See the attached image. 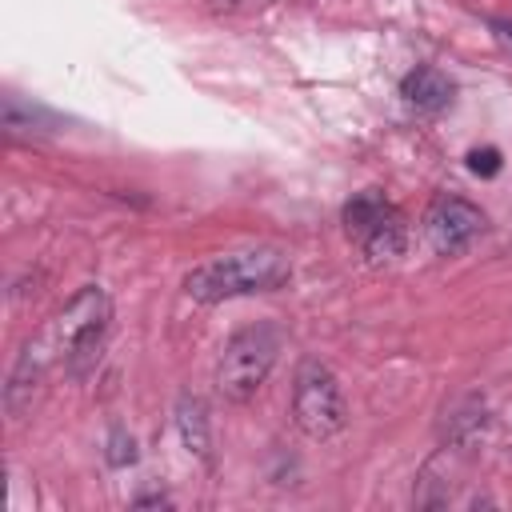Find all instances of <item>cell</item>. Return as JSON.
Returning <instances> with one entry per match:
<instances>
[{
    "instance_id": "10",
    "label": "cell",
    "mask_w": 512,
    "mask_h": 512,
    "mask_svg": "<svg viewBox=\"0 0 512 512\" xmlns=\"http://www.w3.org/2000/svg\"><path fill=\"white\" fill-rule=\"evenodd\" d=\"M484 428H488V404H484V396H460L444 412V440L452 448L472 444L476 436H484Z\"/></svg>"
},
{
    "instance_id": "8",
    "label": "cell",
    "mask_w": 512,
    "mask_h": 512,
    "mask_svg": "<svg viewBox=\"0 0 512 512\" xmlns=\"http://www.w3.org/2000/svg\"><path fill=\"white\" fill-rule=\"evenodd\" d=\"M400 96H404L408 108L432 116V112H444V108L452 104L456 84H452L448 72H440V68H432V64H420V68H412V72L400 80Z\"/></svg>"
},
{
    "instance_id": "9",
    "label": "cell",
    "mask_w": 512,
    "mask_h": 512,
    "mask_svg": "<svg viewBox=\"0 0 512 512\" xmlns=\"http://www.w3.org/2000/svg\"><path fill=\"white\" fill-rule=\"evenodd\" d=\"M176 428H180V440L184 448L196 456V460H212V428H208V408L196 392H180L176 396Z\"/></svg>"
},
{
    "instance_id": "5",
    "label": "cell",
    "mask_w": 512,
    "mask_h": 512,
    "mask_svg": "<svg viewBox=\"0 0 512 512\" xmlns=\"http://www.w3.org/2000/svg\"><path fill=\"white\" fill-rule=\"evenodd\" d=\"M344 232L348 240L368 256V260H392L404 252L408 244V228H404V212L384 196V192H356L344 212Z\"/></svg>"
},
{
    "instance_id": "3",
    "label": "cell",
    "mask_w": 512,
    "mask_h": 512,
    "mask_svg": "<svg viewBox=\"0 0 512 512\" xmlns=\"http://www.w3.org/2000/svg\"><path fill=\"white\" fill-rule=\"evenodd\" d=\"M108 324H112V300L100 284H84L48 324V344L52 352L64 360V368L72 376H84L96 360L100 348L108 340Z\"/></svg>"
},
{
    "instance_id": "2",
    "label": "cell",
    "mask_w": 512,
    "mask_h": 512,
    "mask_svg": "<svg viewBox=\"0 0 512 512\" xmlns=\"http://www.w3.org/2000/svg\"><path fill=\"white\" fill-rule=\"evenodd\" d=\"M280 344H284V336H280V328L272 320H256V324L236 328L224 340L216 372H212L220 400L224 404H248L264 388V380L272 376Z\"/></svg>"
},
{
    "instance_id": "12",
    "label": "cell",
    "mask_w": 512,
    "mask_h": 512,
    "mask_svg": "<svg viewBox=\"0 0 512 512\" xmlns=\"http://www.w3.org/2000/svg\"><path fill=\"white\" fill-rule=\"evenodd\" d=\"M468 168L476 176H496L500 172V152L496 148H472L468 152Z\"/></svg>"
},
{
    "instance_id": "6",
    "label": "cell",
    "mask_w": 512,
    "mask_h": 512,
    "mask_svg": "<svg viewBox=\"0 0 512 512\" xmlns=\"http://www.w3.org/2000/svg\"><path fill=\"white\" fill-rule=\"evenodd\" d=\"M424 232H428V244L440 256H456V252L472 248L488 232V216L472 200H464V196H436L428 204Z\"/></svg>"
},
{
    "instance_id": "4",
    "label": "cell",
    "mask_w": 512,
    "mask_h": 512,
    "mask_svg": "<svg viewBox=\"0 0 512 512\" xmlns=\"http://www.w3.org/2000/svg\"><path fill=\"white\" fill-rule=\"evenodd\" d=\"M292 424L308 440H332L348 424V400L336 380V372L324 360H300L296 380H292Z\"/></svg>"
},
{
    "instance_id": "14",
    "label": "cell",
    "mask_w": 512,
    "mask_h": 512,
    "mask_svg": "<svg viewBox=\"0 0 512 512\" xmlns=\"http://www.w3.org/2000/svg\"><path fill=\"white\" fill-rule=\"evenodd\" d=\"M136 504H140V508H148V504H168V496H140Z\"/></svg>"
},
{
    "instance_id": "7",
    "label": "cell",
    "mask_w": 512,
    "mask_h": 512,
    "mask_svg": "<svg viewBox=\"0 0 512 512\" xmlns=\"http://www.w3.org/2000/svg\"><path fill=\"white\" fill-rule=\"evenodd\" d=\"M52 356H56V352H52L48 336L36 340V344L28 340V344L20 348V356H16L12 372H8V384H4V408H8L12 416H24V412L32 408V392H36V384L44 380V368H48Z\"/></svg>"
},
{
    "instance_id": "15",
    "label": "cell",
    "mask_w": 512,
    "mask_h": 512,
    "mask_svg": "<svg viewBox=\"0 0 512 512\" xmlns=\"http://www.w3.org/2000/svg\"><path fill=\"white\" fill-rule=\"evenodd\" d=\"M216 8H232V4H240V0H212Z\"/></svg>"
},
{
    "instance_id": "11",
    "label": "cell",
    "mask_w": 512,
    "mask_h": 512,
    "mask_svg": "<svg viewBox=\"0 0 512 512\" xmlns=\"http://www.w3.org/2000/svg\"><path fill=\"white\" fill-rule=\"evenodd\" d=\"M136 460V440L124 432V428H112L108 432V464L112 468H124V464H132Z\"/></svg>"
},
{
    "instance_id": "13",
    "label": "cell",
    "mask_w": 512,
    "mask_h": 512,
    "mask_svg": "<svg viewBox=\"0 0 512 512\" xmlns=\"http://www.w3.org/2000/svg\"><path fill=\"white\" fill-rule=\"evenodd\" d=\"M488 24H492V32H496V40H500V44H504V48L512 52V16H492Z\"/></svg>"
},
{
    "instance_id": "1",
    "label": "cell",
    "mask_w": 512,
    "mask_h": 512,
    "mask_svg": "<svg viewBox=\"0 0 512 512\" xmlns=\"http://www.w3.org/2000/svg\"><path fill=\"white\" fill-rule=\"evenodd\" d=\"M292 280V260L288 252L260 244L244 252H224L204 264H196L184 276V292L200 304H220L236 296H256V292H276Z\"/></svg>"
}]
</instances>
